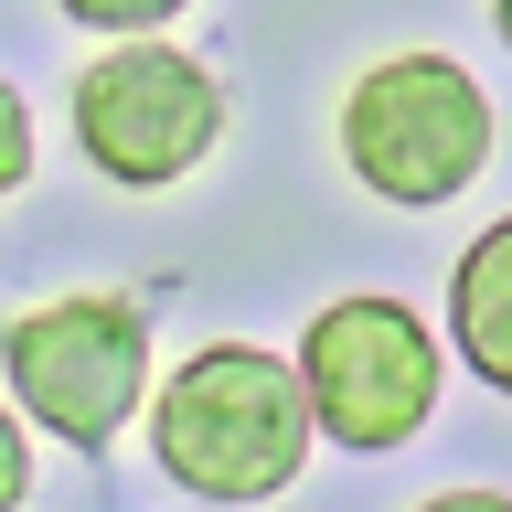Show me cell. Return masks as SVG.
I'll list each match as a JSON object with an SVG mask.
<instances>
[{
    "label": "cell",
    "instance_id": "1",
    "mask_svg": "<svg viewBox=\"0 0 512 512\" xmlns=\"http://www.w3.org/2000/svg\"><path fill=\"white\" fill-rule=\"evenodd\" d=\"M310 438L320 416L310 395H299V363H278V352L256 342H203L171 363V384L150 395V459L171 491H192V502H278L288 480L310 470Z\"/></svg>",
    "mask_w": 512,
    "mask_h": 512
},
{
    "label": "cell",
    "instance_id": "2",
    "mask_svg": "<svg viewBox=\"0 0 512 512\" xmlns=\"http://www.w3.org/2000/svg\"><path fill=\"white\" fill-rule=\"evenodd\" d=\"M342 160L374 203L438 214L491 171V96L448 54H384L342 96Z\"/></svg>",
    "mask_w": 512,
    "mask_h": 512
},
{
    "label": "cell",
    "instance_id": "3",
    "mask_svg": "<svg viewBox=\"0 0 512 512\" xmlns=\"http://www.w3.org/2000/svg\"><path fill=\"white\" fill-rule=\"evenodd\" d=\"M0 374H11V406L32 427H54L64 448L96 459L128 438V416H150V310L118 288L43 299L0 331Z\"/></svg>",
    "mask_w": 512,
    "mask_h": 512
},
{
    "label": "cell",
    "instance_id": "4",
    "mask_svg": "<svg viewBox=\"0 0 512 512\" xmlns=\"http://www.w3.org/2000/svg\"><path fill=\"white\" fill-rule=\"evenodd\" d=\"M438 331L406 310V299H331V310H310V331H299V395H310L320 438L363 448V459H384V448H406L427 416H438Z\"/></svg>",
    "mask_w": 512,
    "mask_h": 512
},
{
    "label": "cell",
    "instance_id": "5",
    "mask_svg": "<svg viewBox=\"0 0 512 512\" xmlns=\"http://www.w3.org/2000/svg\"><path fill=\"white\" fill-rule=\"evenodd\" d=\"M224 139V86L192 54L128 32L118 54H96L75 75V150L107 171L118 192H171L192 182Z\"/></svg>",
    "mask_w": 512,
    "mask_h": 512
},
{
    "label": "cell",
    "instance_id": "6",
    "mask_svg": "<svg viewBox=\"0 0 512 512\" xmlns=\"http://www.w3.org/2000/svg\"><path fill=\"white\" fill-rule=\"evenodd\" d=\"M448 342L491 395H512V214L480 224L459 246V278H448Z\"/></svg>",
    "mask_w": 512,
    "mask_h": 512
},
{
    "label": "cell",
    "instance_id": "7",
    "mask_svg": "<svg viewBox=\"0 0 512 512\" xmlns=\"http://www.w3.org/2000/svg\"><path fill=\"white\" fill-rule=\"evenodd\" d=\"M54 11H64V22H86V32H118V43H128V32H160V22H182L192 0H54Z\"/></svg>",
    "mask_w": 512,
    "mask_h": 512
},
{
    "label": "cell",
    "instance_id": "8",
    "mask_svg": "<svg viewBox=\"0 0 512 512\" xmlns=\"http://www.w3.org/2000/svg\"><path fill=\"white\" fill-rule=\"evenodd\" d=\"M32 182V107L22 86H0V192H22Z\"/></svg>",
    "mask_w": 512,
    "mask_h": 512
},
{
    "label": "cell",
    "instance_id": "9",
    "mask_svg": "<svg viewBox=\"0 0 512 512\" xmlns=\"http://www.w3.org/2000/svg\"><path fill=\"white\" fill-rule=\"evenodd\" d=\"M32 502V438H22V416L0 406V512H22Z\"/></svg>",
    "mask_w": 512,
    "mask_h": 512
},
{
    "label": "cell",
    "instance_id": "10",
    "mask_svg": "<svg viewBox=\"0 0 512 512\" xmlns=\"http://www.w3.org/2000/svg\"><path fill=\"white\" fill-rule=\"evenodd\" d=\"M416 512H512V491H438V502H416Z\"/></svg>",
    "mask_w": 512,
    "mask_h": 512
},
{
    "label": "cell",
    "instance_id": "11",
    "mask_svg": "<svg viewBox=\"0 0 512 512\" xmlns=\"http://www.w3.org/2000/svg\"><path fill=\"white\" fill-rule=\"evenodd\" d=\"M491 22H502V43H512V0H491Z\"/></svg>",
    "mask_w": 512,
    "mask_h": 512
}]
</instances>
